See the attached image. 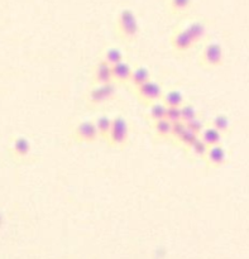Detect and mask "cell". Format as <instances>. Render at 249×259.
Listing matches in <instances>:
<instances>
[{"mask_svg": "<svg viewBox=\"0 0 249 259\" xmlns=\"http://www.w3.org/2000/svg\"><path fill=\"white\" fill-rule=\"evenodd\" d=\"M166 109L167 106L162 103V100L154 101V103L149 104V110H148V116L151 119V121L161 120V119H164L166 116Z\"/></svg>", "mask_w": 249, "mask_h": 259, "instance_id": "d6986e66", "label": "cell"}, {"mask_svg": "<svg viewBox=\"0 0 249 259\" xmlns=\"http://www.w3.org/2000/svg\"><path fill=\"white\" fill-rule=\"evenodd\" d=\"M134 91H136L139 100L143 101L147 105L154 103V101L161 100L162 95H163V89H162V86L157 81L152 80V78L147 81V82H144L143 85L139 86V88L134 89Z\"/></svg>", "mask_w": 249, "mask_h": 259, "instance_id": "5b68a950", "label": "cell"}, {"mask_svg": "<svg viewBox=\"0 0 249 259\" xmlns=\"http://www.w3.org/2000/svg\"><path fill=\"white\" fill-rule=\"evenodd\" d=\"M72 137L75 138V141L81 142V143H94L99 139V133L96 131L95 123L93 120L80 121L73 128Z\"/></svg>", "mask_w": 249, "mask_h": 259, "instance_id": "8992f818", "label": "cell"}, {"mask_svg": "<svg viewBox=\"0 0 249 259\" xmlns=\"http://www.w3.org/2000/svg\"><path fill=\"white\" fill-rule=\"evenodd\" d=\"M156 137L162 139H169L171 138V132H172V123H170L167 119H161V120L153 121L152 125Z\"/></svg>", "mask_w": 249, "mask_h": 259, "instance_id": "9a60e30c", "label": "cell"}, {"mask_svg": "<svg viewBox=\"0 0 249 259\" xmlns=\"http://www.w3.org/2000/svg\"><path fill=\"white\" fill-rule=\"evenodd\" d=\"M96 126V131L99 133V138L104 139L105 141L109 136V132L111 128V118L108 115H100L96 118V120L94 121Z\"/></svg>", "mask_w": 249, "mask_h": 259, "instance_id": "e0dca14e", "label": "cell"}, {"mask_svg": "<svg viewBox=\"0 0 249 259\" xmlns=\"http://www.w3.org/2000/svg\"><path fill=\"white\" fill-rule=\"evenodd\" d=\"M200 65L208 68L219 67L224 62V51L217 42H209L204 46L200 53Z\"/></svg>", "mask_w": 249, "mask_h": 259, "instance_id": "277c9868", "label": "cell"}, {"mask_svg": "<svg viewBox=\"0 0 249 259\" xmlns=\"http://www.w3.org/2000/svg\"><path fill=\"white\" fill-rule=\"evenodd\" d=\"M94 82H95V85H98V83L114 82L111 66L106 63L105 61L101 60L94 68Z\"/></svg>", "mask_w": 249, "mask_h": 259, "instance_id": "8fae6325", "label": "cell"}, {"mask_svg": "<svg viewBox=\"0 0 249 259\" xmlns=\"http://www.w3.org/2000/svg\"><path fill=\"white\" fill-rule=\"evenodd\" d=\"M111 147H124L129 141V124L123 115L111 118V128L105 139Z\"/></svg>", "mask_w": 249, "mask_h": 259, "instance_id": "7a4b0ae2", "label": "cell"}, {"mask_svg": "<svg viewBox=\"0 0 249 259\" xmlns=\"http://www.w3.org/2000/svg\"><path fill=\"white\" fill-rule=\"evenodd\" d=\"M12 156L14 157L18 161H23V159H27L30 156V152H32V143H30L29 139L27 137H15L13 139L12 143Z\"/></svg>", "mask_w": 249, "mask_h": 259, "instance_id": "9c48e42d", "label": "cell"}, {"mask_svg": "<svg viewBox=\"0 0 249 259\" xmlns=\"http://www.w3.org/2000/svg\"><path fill=\"white\" fill-rule=\"evenodd\" d=\"M185 29L187 30L191 38L194 39V42L200 43L201 40L205 39L206 37V25L204 24L202 22H199V20H195V22L189 23V24L185 27Z\"/></svg>", "mask_w": 249, "mask_h": 259, "instance_id": "5bb4252c", "label": "cell"}, {"mask_svg": "<svg viewBox=\"0 0 249 259\" xmlns=\"http://www.w3.org/2000/svg\"><path fill=\"white\" fill-rule=\"evenodd\" d=\"M148 80H151V72L147 67L144 66H137L132 71L131 78H129V82L134 89L139 88L141 85H143L144 82H147Z\"/></svg>", "mask_w": 249, "mask_h": 259, "instance_id": "4fadbf2b", "label": "cell"}, {"mask_svg": "<svg viewBox=\"0 0 249 259\" xmlns=\"http://www.w3.org/2000/svg\"><path fill=\"white\" fill-rule=\"evenodd\" d=\"M116 30L121 39L126 42H133L139 34V23L136 13L129 8H124L119 12L116 18Z\"/></svg>", "mask_w": 249, "mask_h": 259, "instance_id": "6da1fadb", "label": "cell"}, {"mask_svg": "<svg viewBox=\"0 0 249 259\" xmlns=\"http://www.w3.org/2000/svg\"><path fill=\"white\" fill-rule=\"evenodd\" d=\"M212 126H214L217 131H219L220 133L224 136V134L229 133L230 132V126H232V123H230L229 116L225 115V114H217V115L213 118Z\"/></svg>", "mask_w": 249, "mask_h": 259, "instance_id": "ac0fdd59", "label": "cell"}, {"mask_svg": "<svg viewBox=\"0 0 249 259\" xmlns=\"http://www.w3.org/2000/svg\"><path fill=\"white\" fill-rule=\"evenodd\" d=\"M196 43L191 38V35L187 33L185 28H180V29L175 30L174 34L171 35V46L176 52L186 53L191 50Z\"/></svg>", "mask_w": 249, "mask_h": 259, "instance_id": "52a82bcc", "label": "cell"}, {"mask_svg": "<svg viewBox=\"0 0 249 259\" xmlns=\"http://www.w3.org/2000/svg\"><path fill=\"white\" fill-rule=\"evenodd\" d=\"M133 67L127 61H120L111 66V73H113V81L115 83H128L131 78Z\"/></svg>", "mask_w": 249, "mask_h": 259, "instance_id": "30bf717a", "label": "cell"}, {"mask_svg": "<svg viewBox=\"0 0 249 259\" xmlns=\"http://www.w3.org/2000/svg\"><path fill=\"white\" fill-rule=\"evenodd\" d=\"M124 60V52L121 50H119L118 47H109L108 50L104 52L103 61H105L106 63H109L110 66L115 65V63L120 62Z\"/></svg>", "mask_w": 249, "mask_h": 259, "instance_id": "44dd1931", "label": "cell"}, {"mask_svg": "<svg viewBox=\"0 0 249 259\" xmlns=\"http://www.w3.org/2000/svg\"><path fill=\"white\" fill-rule=\"evenodd\" d=\"M194 0H169V8L172 14L181 15L191 9Z\"/></svg>", "mask_w": 249, "mask_h": 259, "instance_id": "ffe728a7", "label": "cell"}, {"mask_svg": "<svg viewBox=\"0 0 249 259\" xmlns=\"http://www.w3.org/2000/svg\"><path fill=\"white\" fill-rule=\"evenodd\" d=\"M227 149H225V147L223 144H217V146L209 147L206 154L204 157V161L206 162L208 166L213 167V168L222 167L227 162Z\"/></svg>", "mask_w": 249, "mask_h": 259, "instance_id": "ba28073f", "label": "cell"}, {"mask_svg": "<svg viewBox=\"0 0 249 259\" xmlns=\"http://www.w3.org/2000/svg\"><path fill=\"white\" fill-rule=\"evenodd\" d=\"M197 137H199V134L194 133V132L190 131V129L186 126V129L184 131V133H182L181 136L176 139V142H179V143L181 144L182 147H185V148H189V147L192 144V142H194Z\"/></svg>", "mask_w": 249, "mask_h": 259, "instance_id": "cb8c5ba5", "label": "cell"}, {"mask_svg": "<svg viewBox=\"0 0 249 259\" xmlns=\"http://www.w3.org/2000/svg\"><path fill=\"white\" fill-rule=\"evenodd\" d=\"M180 109H181V118H182V121H184V123H186V121H189L190 119H192V118H195V116L199 115V114H197V109L195 108L192 104L186 103V101H185V103L180 106Z\"/></svg>", "mask_w": 249, "mask_h": 259, "instance_id": "603a6c76", "label": "cell"}, {"mask_svg": "<svg viewBox=\"0 0 249 259\" xmlns=\"http://www.w3.org/2000/svg\"><path fill=\"white\" fill-rule=\"evenodd\" d=\"M185 124H186V126L190 129V131H192L194 133H196V134L201 133L202 129L205 128V123L202 121V119L200 118L199 115L195 116V118H192V119H190V120L186 121Z\"/></svg>", "mask_w": 249, "mask_h": 259, "instance_id": "484cf974", "label": "cell"}, {"mask_svg": "<svg viewBox=\"0 0 249 259\" xmlns=\"http://www.w3.org/2000/svg\"><path fill=\"white\" fill-rule=\"evenodd\" d=\"M208 148H209V147L204 143V141H202L200 137H197V138L192 142V144L187 149H189L190 153H191L192 156L196 157V158L204 159L205 154H206V152H208Z\"/></svg>", "mask_w": 249, "mask_h": 259, "instance_id": "7402d4cb", "label": "cell"}, {"mask_svg": "<svg viewBox=\"0 0 249 259\" xmlns=\"http://www.w3.org/2000/svg\"><path fill=\"white\" fill-rule=\"evenodd\" d=\"M199 137L204 141V143L206 144L208 147H212L217 146V144H222L223 137L224 136H223L219 131H217L214 126L208 125L202 129L201 133L199 134Z\"/></svg>", "mask_w": 249, "mask_h": 259, "instance_id": "7c38bea8", "label": "cell"}, {"mask_svg": "<svg viewBox=\"0 0 249 259\" xmlns=\"http://www.w3.org/2000/svg\"><path fill=\"white\" fill-rule=\"evenodd\" d=\"M185 129H186V124H185L184 121H177V123H174L172 124L171 138L176 141V139L179 138L182 133H184Z\"/></svg>", "mask_w": 249, "mask_h": 259, "instance_id": "4316f807", "label": "cell"}, {"mask_svg": "<svg viewBox=\"0 0 249 259\" xmlns=\"http://www.w3.org/2000/svg\"><path fill=\"white\" fill-rule=\"evenodd\" d=\"M164 119H167L172 124L177 123V121H182L181 109H180V106H167Z\"/></svg>", "mask_w": 249, "mask_h": 259, "instance_id": "d4e9b609", "label": "cell"}, {"mask_svg": "<svg viewBox=\"0 0 249 259\" xmlns=\"http://www.w3.org/2000/svg\"><path fill=\"white\" fill-rule=\"evenodd\" d=\"M162 103L166 106H181L185 103V96L179 90H170L162 95Z\"/></svg>", "mask_w": 249, "mask_h": 259, "instance_id": "2e32d148", "label": "cell"}, {"mask_svg": "<svg viewBox=\"0 0 249 259\" xmlns=\"http://www.w3.org/2000/svg\"><path fill=\"white\" fill-rule=\"evenodd\" d=\"M3 223H4V217H3V214L0 212V227L3 225Z\"/></svg>", "mask_w": 249, "mask_h": 259, "instance_id": "83f0119b", "label": "cell"}, {"mask_svg": "<svg viewBox=\"0 0 249 259\" xmlns=\"http://www.w3.org/2000/svg\"><path fill=\"white\" fill-rule=\"evenodd\" d=\"M116 90L118 89H116L115 82L98 83L88 93L86 101L89 103V105L93 106L103 105V104L108 103L115 98Z\"/></svg>", "mask_w": 249, "mask_h": 259, "instance_id": "3957f363", "label": "cell"}]
</instances>
